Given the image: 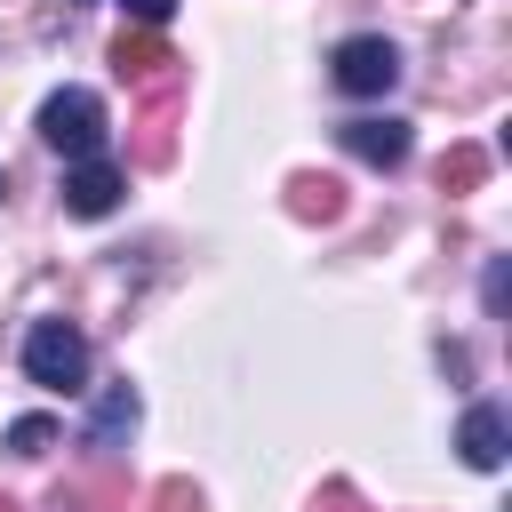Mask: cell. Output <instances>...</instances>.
I'll list each match as a JSON object with an SVG mask.
<instances>
[{
    "label": "cell",
    "mask_w": 512,
    "mask_h": 512,
    "mask_svg": "<svg viewBox=\"0 0 512 512\" xmlns=\"http://www.w3.org/2000/svg\"><path fill=\"white\" fill-rule=\"evenodd\" d=\"M24 376L48 384V392H80L88 384V336L72 320H32L24 336Z\"/></svg>",
    "instance_id": "obj_1"
},
{
    "label": "cell",
    "mask_w": 512,
    "mask_h": 512,
    "mask_svg": "<svg viewBox=\"0 0 512 512\" xmlns=\"http://www.w3.org/2000/svg\"><path fill=\"white\" fill-rule=\"evenodd\" d=\"M40 136H48L64 160H96V144H104V104H96L88 88H56V96L40 104Z\"/></svg>",
    "instance_id": "obj_2"
},
{
    "label": "cell",
    "mask_w": 512,
    "mask_h": 512,
    "mask_svg": "<svg viewBox=\"0 0 512 512\" xmlns=\"http://www.w3.org/2000/svg\"><path fill=\"white\" fill-rule=\"evenodd\" d=\"M400 80V48L384 40V32H352L344 48H336V88L344 96H384Z\"/></svg>",
    "instance_id": "obj_3"
},
{
    "label": "cell",
    "mask_w": 512,
    "mask_h": 512,
    "mask_svg": "<svg viewBox=\"0 0 512 512\" xmlns=\"http://www.w3.org/2000/svg\"><path fill=\"white\" fill-rule=\"evenodd\" d=\"M112 72H120L128 88H152V96L176 88V56H168L152 32H120V40H112Z\"/></svg>",
    "instance_id": "obj_4"
},
{
    "label": "cell",
    "mask_w": 512,
    "mask_h": 512,
    "mask_svg": "<svg viewBox=\"0 0 512 512\" xmlns=\"http://www.w3.org/2000/svg\"><path fill=\"white\" fill-rule=\"evenodd\" d=\"M120 192H128V176H120L112 160H72V168H64V208H72V216H112Z\"/></svg>",
    "instance_id": "obj_5"
},
{
    "label": "cell",
    "mask_w": 512,
    "mask_h": 512,
    "mask_svg": "<svg viewBox=\"0 0 512 512\" xmlns=\"http://www.w3.org/2000/svg\"><path fill=\"white\" fill-rule=\"evenodd\" d=\"M136 416H144V408H136V392H128V384H104V392H96V408H88V448H96V456H120V448H128V432H136Z\"/></svg>",
    "instance_id": "obj_6"
},
{
    "label": "cell",
    "mask_w": 512,
    "mask_h": 512,
    "mask_svg": "<svg viewBox=\"0 0 512 512\" xmlns=\"http://www.w3.org/2000/svg\"><path fill=\"white\" fill-rule=\"evenodd\" d=\"M504 440H512V432H504V408H488V400H480V408H464L456 448H464V464H472V472H496V464H504Z\"/></svg>",
    "instance_id": "obj_7"
},
{
    "label": "cell",
    "mask_w": 512,
    "mask_h": 512,
    "mask_svg": "<svg viewBox=\"0 0 512 512\" xmlns=\"http://www.w3.org/2000/svg\"><path fill=\"white\" fill-rule=\"evenodd\" d=\"M344 144H352L360 160H376V168H400V160H408V120H352Z\"/></svg>",
    "instance_id": "obj_8"
},
{
    "label": "cell",
    "mask_w": 512,
    "mask_h": 512,
    "mask_svg": "<svg viewBox=\"0 0 512 512\" xmlns=\"http://www.w3.org/2000/svg\"><path fill=\"white\" fill-rule=\"evenodd\" d=\"M288 208L328 224V216H344V184H336V176H296V184H288Z\"/></svg>",
    "instance_id": "obj_9"
},
{
    "label": "cell",
    "mask_w": 512,
    "mask_h": 512,
    "mask_svg": "<svg viewBox=\"0 0 512 512\" xmlns=\"http://www.w3.org/2000/svg\"><path fill=\"white\" fill-rule=\"evenodd\" d=\"M168 112H176V88H168V96H152V112H144V136H136V160H144V168H160V160H168Z\"/></svg>",
    "instance_id": "obj_10"
},
{
    "label": "cell",
    "mask_w": 512,
    "mask_h": 512,
    "mask_svg": "<svg viewBox=\"0 0 512 512\" xmlns=\"http://www.w3.org/2000/svg\"><path fill=\"white\" fill-rule=\"evenodd\" d=\"M480 176H488V152H480V144H456V152L440 160V184H448V192H472Z\"/></svg>",
    "instance_id": "obj_11"
},
{
    "label": "cell",
    "mask_w": 512,
    "mask_h": 512,
    "mask_svg": "<svg viewBox=\"0 0 512 512\" xmlns=\"http://www.w3.org/2000/svg\"><path fill=\"white\" fill-rule=\"evenodd\" d=\"M48 440H56L48 416H16V424H8V448H16V456H48Z\"/></svg>",
    "instance_id": "obj_12"
},
{
    "label": "cell",
    "mask_w": 512,
    "mask_h": 512,
    "mask_svg": "<svg viewBox=\"0 0 512 512\" xmlns=\"http://www.w3.org/2000/svg\"><path fill=\"white\" fill-rule=\"evenodd\" d=\"M152 512H200V488L192 480H160L152 488Z\"/></svg>",
    "instance_id": "obj_13"
},
{
    "label": "cell",
    "mask_w": 512,
    "mask_h": 512,
    "mask_svg": "<svg viewBox=\"0 0 512 512\" xmlns=\"http://www.w3.org/2000/svg\"><path fill=\"white\" fill-rule=\"evenodd\" d=\"M120 8H128V24H136V32H160V24L176 16V0H120Z\"/></svg>",
    "instance_id": "obj_14"
},
{
    "label": "cell",
    "mask_w": 512,
    "mask_h": 512,
    "mask_svg": "<svg viewBox=\"0 0 512 512\" xmlns=\"http://www.w3.org/2000/svg\"><path fill=\"white\" fill-rule=\"evenodd\" d=\"M312 512H360V496H352V488H344V480H328V488H320V504H312Z\"/></svg>",
    "instance_id": "obj_15"
}]
</instances>
